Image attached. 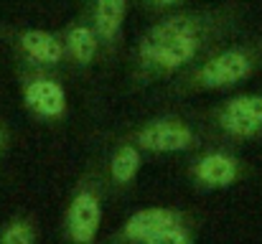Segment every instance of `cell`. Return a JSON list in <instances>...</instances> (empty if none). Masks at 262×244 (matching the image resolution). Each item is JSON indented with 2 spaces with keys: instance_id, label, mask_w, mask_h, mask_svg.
I'll return each mask as SVG.
<instances>
[{
  "instance_id": "obj_1",
  "label": "cell",
  "mask_w": 262,
  "mask_h": 244,
  "mask_svg": "<svg viewBox=\"0 0 262 244\" xmlns=\"http://www.w3.org/2000/svg\"><path fill=\"white\" fill-rule=\"evenodd\" d=\"M234 23V8L181 10L153 23L133 54V77L138 84L178 77L214 51Z\"/></svg>"
},
{
  "instance_id": "obj_2",
  "label": "cell",
  "mask_w": 262,
  "mask_h": 244,
  "mask_svg": "<svg viewBox=\"0 0 262 244\" xmlns=\"http://www.w3.org/2000/svg\"><path fill=\"white\" fill-rule=\"evenodd\" d=\"M262 69V41L216 46L199 64L181 74L176 84L178 94H199V92H222L234 89L252 79Z\"/></svg>"
},
{
  "instance_id": "obj_3",
  "label": "cell",
  "mask_w": 262,
  "mask_h": 244,
  "mask_svg": "<svg viewBox=\"0 0 262 244\" xmlns=\"http://www.w3.org/2000/svg\"><path fill=\"white\" fill-rule=\"evenodd\" d=\"M20 99L23 107L38 120H61L67 115V89L51 77L49 69H31L20 77Z\"/></svg>"
},
{
  "instance_id": "obj_4",
  "label": "cell",
  "mask_w": 262,
  "mask_h": 244,
  "mask_svg": "<svg viewBox=\"0 0 262 244\" xmlns=\"http://www.w3.org/2000/svg\"><path fill=\"white\" fill-rule=\"evenodd\" d=\"M216 127L234 140L262 138V92L234 94L214 109Z\"/></svg>"
},
{
  "instance_id": "obj_5",
  "label": "cell",
  "mask_w": 262,
  "mask_h": 244,
  "mask_svg": "<svg viewBox=\"0 0 262 244\" xmlns=\"http://www.w3.org/2000/svg\"><path fill=\"white\" fill-rule=\"evenodd\" d=\"M135 145L148 153H183L196 148V132L181 117H156L140 125L133 135Z\"/></svg>"
},
{
  "instance_id": "obj_6",
  "label": "cell",
  "mask_w": 262,
  "mask_h": 244,
  "mask_svg": "<svg viewBox=\"0 0 262 244\" xmlns=\"http://www.w3.org/2000/svg\"><path fill=\"white\" fill-rule=\"evenodd\" d=\"M15 49L31 69H56L67 61L64 36L43 28H26L15 36Z\"/></svg>"
},
{
  "instance_id": "obj_7",
  "label": "cell",
  "mask_w": 262,
  "mask_h": 244,
  "mask_svg": "<svg viewBox=\"0 0 262 244\" xmlns=\"http://www.w3.org/2000/svg\"><path fill=\"white\" fill-rule=\"evenodd\" d=\"M102 221V206L92 188H82L69 206L67 214V232L77 244H92Z\"/></svg>"
},
{
  "instance_id": "obj_8",
  "label": "cell",
  "mask_w": 262,
  "mask_h": 244,
  "mask_svg": "<svg viewBox=\"0 0 262 244\" xmlns=\"http://www.w3.org/2000/svg\"><path fill=\"white\" fill-rule=\"evenodd\" d=\"M127 15V0H92V26L97 28L104 51H115L122 38V26Z\"/></svg>"
},
{
  "instance_id": "obj_9",
  "label": "cell",
  "mask_w": 262,
  "mask_h": 244,
  "mask_svg": "<svg viewBox=\"0 0 262 244\" xmlns=\"http://www.w3.org/2000/svg\"><path fill=\"white\" fill-rule=\"evenodd\" d=\"M64 43H67V59L74 66H92L97 56L104 51L102 38L92 20H74L64 31Z\"/></svg>"
},
{
  "instance_id": "obj_10",
  "label": "cell",
  "mask_w": 262,
  "mask_h": 244,
  "mask_svg": "<svg viewBox=\"0 0 262 244\" xmlns=\"http://www.w3.org/2000/svg\"><path fill=\"white\" fill-rule=\"evenodd\" d=\"M193 178L204 188H224L239 178V163L229 153H206L204 158L193 163Z\"/></svg>"
},
{
  "instance_id": "obj_11",
  "label": "cell",
  "mask_w": 262,
  "mask_h": 244,
  "mask_svg": "<svg viewBox=\"0 0 262 244\" xmlns=\"http://www.w3.org/2000/svg\"><path fill=\"white\" fill-rule=\"evenodd\" d=\"M178 227V214L171 209H145L138 211L135 216H130V221L125 224V237L133 242H148L150 237L161 234L163 229Z\"/></svg>"
},
{
  "instance_id": "obj_12",
  "label": "cell",
  "mask_w": 262,
  "mask_h": 244,
  "mask_svg": "<svg viewBox=\"0 0 262 244\" xmlns=\"http://www.w3.org/2000/svg\"><path fill=\"white\" fill-rule=\"evenodd\" d=\"M140 168V150L138 145H120L110 161V173L115 183H130Z\"/></svg>"
},
{
  "instance_id": "obj_13",
  "label": "cell",
  "mask_w": 262,
  "mask_h": 244,
  "mask_svg": "<svg viewBox=\"0 0 262 244\" xmlns=\"http://www.w3.org/2000/svg\"><path fill=\"white\" fill-rule=\"evenodd\" d=\"M0 244H33V229L26 221H13L5 227Z\"/></svg>"
},
{
  "instance_id": "obj_14",
  "label": "cell",
  "mask_w": 262,
  "mask_h": 244,
  "mask_svg": "<svg viewBox=\"0 0 262 244\" xmlns=\"http://www.w3.org/2000/svg\"><path fill=\"white\" fill-rule=\"evenodd\" d=\"M145 244H191V242H188V234L181 227H171V229H163L161 234L150 237Z\"/></svg>"
},
{
  "instance_id": "obj_15",
  "label": "cell",
  "mask_w": 262,
  "mask_h": 244,
  "mask_svg": "<svg viewBox=\"0 0 262 244\" xmlns=\"http://www.w3.org/2000/svg\"><path fill=\"white\" fill-rule=\"evenodd\" d=\"M183 0H143V5L145 8H150V10H171L176 5H181Z\"/></svg>"
},
{
  "instance_id": "obj_16",
  "label": "cell",
  "mask_w": 262,
  "mask_h": 244,
  "mask_svg": "<svg viewBox=\"0 0 262 244\" xmlns=\"http://www.w3.org/2000/svg\"><path fill=\"white\" fill-rule=\"evenodd\" d=\"M3 148H5V127L0 122V153H3Z\"/></svg>"
}]
</instances>
